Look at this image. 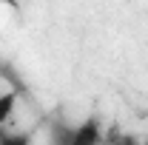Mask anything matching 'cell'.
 Listing matches in <instances>:
<instances>
[{
  "mask_svg": "<svg viewBox=\"0 0 148 145\" xmlns=\"http://www.w3.org/2000/svg\"><path fill=\"white\" fill-rule=\"evenodd\" d=\"M143 145H148V137H145V140H143Z\"/></svg>",
  "mask_w": 148,
  "mask_h": 145,
  "instance_id": "5b68a950",
  "label": "cell"
},
{
  "mask_svg": "<svg viewBox=\"0 0 148 145\" xmlns=\"http://www.w3.org/2000/svg\"><path fill=\"white\" fill-rule=\"evenodd\" d=\"M57 145H103L106 142V128L97 117H86L80 125L63 128L57 125Z\"/></svg>",
  "mask_w": 148,
  "mask_h": 145,
  "instance_id": "6da1fadb",
  "label": "cell"
},
{
  "mask_svg": "<svg viewBox=\"0 0 148 145\" xmlns=\"http://www.w3.org/2000/svg\"><path fill=\"white\" fill-rule=\"evenodd\" d=\"M117 145H143V140H140L137 134H123V137H120V142H117Z\"/></svg>",
  "mask_w": 148,
  "mask_h": 145,
  "instance_id": "277c9868",
  "label": "cell"
},
{
  "mask_svg": "<svg viewBox=\"0 0 148 145\" xmlns=\"http://www.w3.org/2000/svg\"><path fill=\"white\" fill-rule=\"evenodd\" d=\"M14 105H17V94L14 91L0 94V125H6V120L14 114Z\"/></svg>",
  "mask_w": 148,
  "mask_h": 145,
  "instance_id": "7a4b0ae2",
  "label": "cell"
},
{
  "mask_svg": "<svg viewBox=\"0 0 148 145\" xmlns=\"http://www.w3.org/2000/svg\"><path fill=\"white\" fill-rule=\"evenodd\" d=\"M0 145H32L29 134H0Z\"/></svg>",
  "mask_w": 148,
  "mask_h": 145,
  "instance_id": "3957f363",
  "label": "cell"
}]
</instances>
